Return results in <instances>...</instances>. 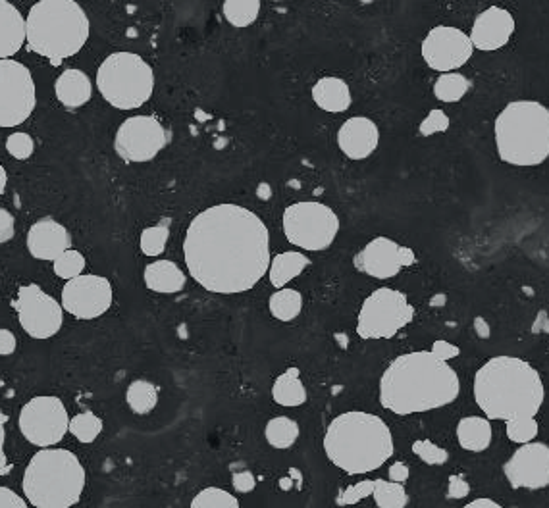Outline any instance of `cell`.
<instances>
[{"label":"cell","instance_id":"7","mask_svg":"<svg viewBox=\"0 0 549 508\" xmlns=\"http://www.w3.org/2000/svg\"><path fill=\"white\" fill-rule=\"evenodd\" d=\"M22 485L31 507H74L85 489V468L72 451L43 449L29 460Z\"/></svg>","mask_w":549,"mask_h":508},{"label":"cell","instance_id":"14","mask_svg":"<svg viewBox=\"0 0 549 508\" xmlns=\"http://www.w3.org/2000/svg\"><path fill=\"white\" fill-rule=\"evenodd\" d=\"M170 141L166 127L153 116L128 118L116 131L114 149L126 162H149Z\"/></svg>","mask_w":549,"mask_h":508},{"label":"cell","instance_id":"8","mask_svg":"<svg viewBox=\"0 0 549 508\" xmlns=\"http://www.w3.org/2000/svg\"><path fill=\"white\" fill-rule=\"evenodd\" d=\"M97 87L110 106L133 110L151 99L155 72L139 54L114 52L97 72Z\"/></svg>","mask_w":549,"mask_h":508},{"label":"cell","instance_id":"35","mask_svg":"<svg viewBox=\"0 0 549 508\" xmlns=\"http://www.w3.org/2000/svg\"><path fill=\"white\" fill-rule=\"evenodd\" d=\"M170 226H172V220L164 218L157 226L143 229V233L139 237V247L143 254L158 256V254L164 253L168 237H170Z\"/></svg>","mask_w":549,"mask_h":508},{"label":"cell","instance_id":"29","mask_svg":"<svg viewBox=\"0 0 549 508\" xmlns=\"http://www.w3.org/2000/svg\"><path fill=\"white\" fill-rule=\"evenodd\" d=\"M126 403L139 416L149 414L158 405V387L153 381L135 380L126 391Z\"/></svg>","mask_w":549,"mask_h":508},{"label":"cell","instance_id":"11","mask_svg":"<svg viewBox=\"0 0 549 508\" xmlns=\"http://www.w3.org/2000/svg\"><path fill=\"white\" fill-rule=\"evenodd\" d=\"M37 104L35 81L24 64L0 58V127L24 124Z\"/></svg>","mask_w":549,"mask_h":508},{"label":"cell","instance_id":"19","mask_svg":"<svg viewBox=\"0 0 549 508\" xmlns=\"http://www.w3.org/2000/svg\"><path fill=\"white\" fill-rule=\"evenodd\" d=\"M353 262L359 270L376 280H392L403 268L399 260V245L390 237L372 239Z\"/></svg>","mask_w":549,"mask_h":508},{"label":"cell","instance_id":"20","mask_svg":"<svg viewBox=\"0 0 549 508\" xmlns=\"http://www.w3.org/2000/svg\"><path fill=\"white\" fill-rule=\"evenodd\" d=\"M72 247L68 229L53 218L35 222L27 231V251L37 260L54 262L60 254Z\"/></svg>","mask_w":549,"mask_h":508},{"label":"cell","instance_id":"51","mask_svg":"<svg viewBox=\"0 0 549 508\" xmlns=\"http://www.w3.org/2000/svg\"><path fill=\"white\" fill-rule=\"evenodd\" d=\"M409 474H411V470H409V466L403 464V462H395V464L390 466V472H388L390 480L399 483L407 482V480H409Z\"/></svg>","mask_w":549,"mask_h":508},{"label":"cell","instance_id":"40","mask_svg":"<svg viewBox=\"0 0 549 508\" xmlns=\"http://www.w3.org/2000/svg\"><path fill=\"white\" fill-rule=\"evenodd\" d=\"M413 453L428 466H442L447 460H449V453L438 447L436 443L428 441V439H422V441H415L413 443Z\"/></svg>","mask_w":549,"mask_h":508},{"label":"cell","instance_id":"23","mask_svg":"<svg viewBox=\"0 0 549 508\" xmlns=\"http://www.w3.org/2000/svg\"><path fill=\"white\" fill-rule=\"evenodd\" d=\"M54 91H56V99L66 108H79L91 99L93 85L85 72L66 70L56 79Z\"/></svg>","mask_w":549,"mask_h":508},{"label":"cell","instance_id":"56","mask_svg":"<svg viewBox=\"0 0 549 508\" xmlns=\"http://www.w3.org/2000/svg\"><path fill=\"white\" fill-rule=\"evenodd\" d=\"M445 301V295H438L434 301H430V305L432 306H438V305H444Z\"/></svg>","mask_w":549,"mask_h":508},{"label":"cell","instance_id":"37","mask_svg":"<svg viewBox=\"0 0 549 508\" xmlns=\"http://www.w3.org/2000/svg\"><path fill=\"white\" fill-rule=\"evenodd\" d=\"M193 508H239V501L232 493L220 487H207L191 501Z\"/></svg>","mask_w":549,"mask_h":508},{"label":"cell","instance_id":"22","mask_svg":"<svg viewBox=\"0 0 549 508\" xmlns=\"http://www.w3.org/2000/svg\"><path fill=\"white\" fill-rule=\"evenodd\" d=\"M26 43V20L8 0H0V58H10Z\"/></svg>","mask_w":549,"mask_h":508},{"label":"cell","instance_id":"13","mask_svg":"<svg viewBox=\"0 0 549 508\" xmlns=\"http://www.w3.org/2000/svg\"><path fill=\"white\" fill-rule=\"evenodd\" d=\"M18 320L33 339H51L64 324V308L41 285H22L14 303Z\"/></svg>","mask_w":549,"mask_h":508},{"label":"cell","instance_id":"48","mask_svg":"<svg viewBox=\"0 0 549 508\" xmlns=\"http://www.w3.org/2000/svg\"><path fill=\"white\" fill-rule=\"evenodd\" d=\"M6 422H8V416L0 410V474L6 476L10 474V462H8V457L4 453V441H6Z\"/></svg>","mask_w":549,"mask_h":508},{"label":"cell","instance_id":"2","mask_svg":"<svg viewBox=\"0 0 549 508\" xmlns=\"http://www.w3.org/2000/svg\"><path fill=\"white\" fill-rule=\"evenodd\" d=\"M461 391L457 372L432 351L397 356L380 380V403L409 416L451 405Z\"/></svg>","mask_w":549,"mask_h":508},{"label":"cell","instance_id":"17","mask_svg":"<svg viewBox=\"0 0 549 508\" xmlns=\"http://www.w3.org/2000/svg\"><path fill=\"white\" fill-rule=\"evenodd\" d=\"M505 478L515 489H544L549 483V447L546 443H523L503 466Z\"/></svg>","mask_w":549,"mask_h":508},{"label":"cell","instance_id":"45","mask_svg":"<svg viewBox=\"0 0 549 508\" xmlns=\"http://www.w3.org/2000/svg\"><path fill=\"white\" fill-rule=\"evenodd\" d=\"M232 483H234V489L239 491V493H251L257 485V478L253 472L249 470H241V472H236L232 476Z\"/></svg>","mask_w":549,"mask_h":508},{"label":"cell","instance_id":"34","mask_svg":"<svg viewBox=\"0 0 549 508\" xmlns=\"http://www.w3.org/2000/svg\"><path fill=\"white\" fill-rule=\"evenodd\" d=\"M469 89H471V83L467 77L445 72L444 76L438 77L434 85V95L442 102H457L469 93Z\"/></svg>","mask_w":549,"mask_h":508},{"label":"cell","instance_id":"49","mask_svg":"<svg viewBox=\"0 0 549 508\" xmlns=\"http://www.w3.org/2000/svg\"><path fill=\"white\" fill-rule=\"evenodd\" d=\"M432 353L438 356V358H442V360H451V358H457V356L461 355V349L457 345H453V343H447V341L438 339L432 345Z\"/></svg>","mask_w":549,"mask_h":508},{"label":"cell","instance_id":"15","mask_svg":"<svg viewBox=\"0 0 549 508\" xmlns=\"http://www.w3.org/2000/svg\"><path fill=\"white\" fill-rule=\"evenodd\" d=\"M472 47L469 35H465L457 27H434L424 43H422V58L436 72H453L463 68L471 60Z\"/></svg>","mask_w":549,"mask_h":508},{"label":"cell","instance_id":"6","mask_svg":"<svg viewBox=\"0 0 549 508\" xmlns=\"http://www.w3.org/2000/svg\"><path fill=\"white\" fill-rule=\"evenodd\" d=\"M499 158L513 166H540L549 156V110L536 101L509 102L494 124Z\"/></svg>","mask_w":549,"mask_h":508},{"label":"cell","instance_id":"30","mask_svg":"<svg viewBox=\"0 0 549 508\" xmlns=\"http://www.w3.org/2000/svg\"><path fill=\"white\" fill-rule=\"evenodd\" d=\"M264 435L274 449H289L299 439V424L288 416H278L266 424Z\"/></svg>","mask_w":549,"mask_h":508},{"label":"cell","instance_id":"53","mask_svg":"<svg viewBox=\"0 0 549 508\" xmlns=\"http://www.w3.org/2000/svg\"><path fill=\"white\" fill-rule=\"evenodd\" d=\"M467 508H501V505L492 499H476V501H471Z\"/></svg>","mask_w":549,"mask_h":508},{"label":"cell","instance_id":"25","mask_svg":"<svg viewBox=\"0 0 549 508\" xmlns=\"http://www.w3.org/2000/svg\"><path fill=\"white\" fill-rule=\"evenodd\" d=\"M143 278H145V285L160 295H174V293H180L185 287V274L182 268L170 260L151 262L145 268Z\"/></svg>","mask_w":549,"mask_h":508},{"label":"cell","instance_id":"12","mask_svg":"<svg viewBox=\"0 0 549 508\" xmlns=\"http://www.w3.org/2000/svg\"><path fill=\"white\" fill-rule=\"evenodd\" d=\"M68 426V410L58 397H35L20 412V430L27 441L37 447H53L60 443L68 433Z\"/></svg>","mask_w":549,"mask_h":508},{"label":"cell","instance_id":"26","mask_svg":"<svg viewBox=\"0 0 549 508\" xmlns=\"http://www.w3.org/2000/svg\"><path fill=\"white\" fill-rule=\"evenodd\" d=\"M457 439L465 451L482 453L492 443V426L488 418L467 416L457 424Z\"/></svg>","mask_w":549,"mask_h":508},{"label":"cell","instance_id":"54","mask_svg":"<svg viewBox=\"0 0 549 508\" xmlns=\"http://www.w3.org/2000/svg\"><path fill=\"white\" fill-rule=\"evenodd\" d=\"M474 328H476L480 337H484V339L490 337V326L486 324L484 318H476V320H474Z\"/></svg>","mask_w":549,"mask_h":508},{"label":"cell","instance_id":"43","mask_svg":"<svg viewBox=\"0 0 549 508\" xmlns=\"http://www.w3.org/2000/svg\"><path fill=\"white\" fill-rule=\"evenodd\" d=\"M449 127V118L445 116L442 110H434L422 124H420V133L422 135H432L438 131H445Z\"/></svg>","mask_w":549,"mask_h":508},{"label":"cell","instance_id":"10","mask_svg":"<svg viewBox=\"0 0 549 508\" xmlns=\"http://www.w3.org/2000/svg\"><path fill=\"white\" fill-rule=\"evenodd\" d=\"M415 318V306L407 301V295L380 287L370 293L361 306L357 318V335L361 339H393L399 331L407 328Z\"/></svg>","mask_w":549,"mask_h":508},{"label":"cell","instance_id":"42","mask_svg":"<svg viewBox=\"0 0 549 508\" xmlns=\"http://www.w3.org/2000/svg\"><path fill=\"white\" fill-rule=\"evenodd\" d=\"M372 489H374V480H365V482L355 483V485H349L340 497H338V505L345 507V505H355L359 501H363L366 497L372 495Z\"/></svg>","mask_w":549,"mask_h":508},{"label":"cell","instance_id":"27","mask_svg":"<svg viewBox=\"0 0 549 508\" xmlns=\"http://www.w3.org/2000/svg\"><path fill=\"white\" fill-rule=\"evenodd\" d=\"M272 397L280 407H301L307 403V389L299 378L297 368H289L280 374L272 385Z\"/></svg>","mask_w":549,"mask_h":508},{"label":"cell","instance_id":"9","mask_svg":"<svg viewBox=\"0 0 549 508\" xmlns=\"http://www.w3.org/2000/svg\"><path fill=\"white\" fill-rule=\"evenodd\" d=\"M338 214L316 201L291 204L284 212V233L293 247L303 251H326L338 237Z\"/></svg>","mask_w":549,"mask_h":508},{"label":"cell","instance_id":"52","mask_svg":"<svg viewBox=\"0 0 549 508\" xmlns=\"http://www.w3.org/2000/svg\"><path fill=\"white\" fill-rule=\"evenodd\" d=\"M399 260H401V266L407 268V266H413L417 262V256L409 247H399Z\"/></svg>","mask_w":549,"mask_h":508},{"label":"cell","instance_id":"50","mask_svg":"<svg viewBox=\"0 0 549 508\" xmlns=\"http://www.w3.org/2000/svg\"><path fill=\"white\" fill-rule=\"evenodd\" d=\"M16 337L10 330H0V356L12 355L16 351Z\"/></svg>","mask_w":549,"mask_h":508},{"label":"cell","instance_id":"4","mask_svg":"<svg viewBox=\"0 0 549 508\" xmlns=\"http://www.w3.org/2000/svg\"><path fill=\"white\" fill-rule=\"evenodd\" d=\"M324 453L343 472L368 474L393 455V437L386 422L370 412H343L324 435Z\"/></svg>","mask_w":549,"mask_h":508},{"label":"cell","instance_id":"3","mask_svg":"<svg viewBox=\"0 0 549 508\" xmlns=\"http://www.w3.org/2000/svg\"><path fill=\"white\" fill-rule=\"evenodd\" d=\"M540 372L517 356H496L474 376V399L490 420L536 416L544 405Z\"/></svg>","mask_w":549,"mask_h":508},{"label":"cell","instance_id":"5","mask_svg":"<svg viewBox=\"0 0 549 508\" xmlns=\"http://www.w3.org/2000/svg\"><path fill=\"white\" fill-rule=\"evenodd\" d=\"M89 29V18L76 0H39L27 14V45L29 51L60 64L83 49Z\"/></svg>","mask_w":549,"mask_h":508},{"label":"cell","instance_id":"24","mask_svg":"<svg viewBox=\"0 0 549 508\" xmlns=\"http://www.w3.org/2000/svg\"><path fill=\"white\" fill-rule=\"evenodd\" d=\"M313 99L318 108H322L324 112H332V114L345 112L353 102L349 85L340 77L318 79L313 87Z\"/></svg>","mask_w":549,"mask_h":508},{"label":"cell","instance_id":"36","mask_svg":"<svg viewBox=\"0 0 549 508\" xmlns=\"http://www.w3.org/2000/svg\"><path fill=\"white\" fill-rule=\"evenodd\" d=\"M68 432L74 433V437L81 443H93L99 433L103 432V420L93 412H81L70 420Z\"/></svg>","mask_w":549,"mask_h":508},{"label":"cell","instance_id":"39","mask_svg":"<svg viewBox=\"0 0 549 508\" xmlns=\"http://www.w3.org/2000/svg\"><path fill=\"white\" fill-rule=\"evenodd\" d=\"M507 424V437L513 441V443H528L532 441L536 435H538V422L534 416H523V418H511V420H505Z\"/></svg>","mask_w":549,"mask_h":508},{"label":"cell","instance_id":"32","mask_svg":"<svg viewBox=\"0 0 549 508\" xmlns=\"http://www.w3.org/2000/svg\"><path fill=\"white\" fill-rule=\"evenodd\" d=\"M261 14V0H224V16L234 27H249Z\"/></svg>","mask_w":549,"mask_h":508},{"label":"cell","instance_id":"21","mask_svg":"<svg viewBox=\"0 0 549 508\" xmlns=\"http://www.w3.org/2000/svg\"><path fill=\"white\" fill-rule=\"evenodd\" d=\"M380 141L378 126L365 116L349 118L338 131L341 153L351 160H365L376 151Z\"/></svg>","mask_w":549,"mask_h":508},{"label":"cell","instance_id":"55","mask_svg":"<svg viewBox=\"0 0 549 508\" xmlns=\"http://www.w3.org/2000/svg\"><path fill=\"white\" fill-rule=\"evenodd\" d=\"M6 183H8V176H6V170L0 166V195L6 191Z\"/></svg>","mask_w":549,"mask_h":508},{"label":"cell","instance_id":"16","mask_svg":"<svg viewBox=\"0 0 549 508\" xmlns=\"http://www.w3.org/2000/svg\"><path fill=\"white\" fill-rule=\"evenodd\" d=\"M112 306V285L101 276H76L62 289V308L79 320L103 316Z\"/></svg>","mask_w":549,"mask_h":508},{"label":"cell","instance_id":"46","mask_svg":"<svg viewBox=\"0 0 549 508\" xmlns=\"http://www.w3.org/2000/svg\"><path fill=\"white\" fill-rule=\"evenodd\" d=\"M14 231H16L14 216L8 210L0 208V245L8 243L14 237Z\"/></svg>","mask_w":549,"mask_h":508},{"label":"cell","instance_id":"41","mask_svg":"<svg viewBox=\"0 0 549 508\" xmlns=\"http://www.w3.org/2000/svg\"><path fill=\"white\" fill-rule=\"evenodd\" d=\"M33 139L27 133H14L6 141V151L12 154L16 160H27L33 154Z\"/></svg>","mask_w":549,"mask_h":508},{"label":"cell","instance_id":"44","mask_svg":"<svg viewBox=\"0 0 549 508\" xmlns=\"http://www.w3.org/2000/svg\"><path fill=\"white\" fill-rule=\"evenodd\" d=\"M471 493V483L461 476H451L447 485V499H465Z\"/></svg>","mask_w":549,"mask_h":508},{"label":"cell","instance_id":"31","mask_svg":"<svg viewBox=\"0 0 549 508\" xmlns=\"http://www.w3.org/2000/svg\"><path fill=\"white\" fill-rule=\"evenodd\" d=\"M301 308H303V297L295 289L282 287L270 297V312L280 322L295 320L301 314Z\"/></svg>","mask_w":549,"mask_h":508},{"label":"cell","instance_id":"47","mask_svg":"<svg viewBox=\"0 0 549 508\" xmlns=\"http://www.w3.org/2000/svg\"><path fill=\"white\" fill-rule=\"evenodd\" d=\"M29 503L12 489L0 485V508H26Z\"/></svg>","mask_w":549,"mask_h":508},{"label":"cell","instance_id":"18","mask_svg":"<svg viewBox=\"0 0 549 508\" xmlns=\"http://www.w3.org/2000/svg\"><path fill=\"white\" fill-rule=\"evenodd\" d=\"M515 33V18L509 10L492 6L478 14L471 31V43L478 51H497L509 43Z\"/></svg>","mask_w":549,"mask_h":508},{"label":"cell","instance_id":"38","mask_svg":"<svg viewBox=\"0 0 549 508\" xmlns=\"http://www.w3.org/2000/svg\"><path fill=\"white\" fill-rule=\"evenodd\" d=\"M85 268V256L78 251H64L54 260V274L62 280H72L79 276Z\"/></svg>","mask_w":549,"mask_h":508},{"label":"cell","instance_id":"28","mask_svg":"<svg viewBox=\"0 0 549 508\" xmlns=\"http://www.w3.org/2000/svg\"><path fill=\"white\" fill-rule=\"evenodd\" d=\"M309 262L311 260L303 253L289 251V253L278 254L274 260H270V266H268L270 283L276 289L286 287L289 281L299 278L305 272V268L309 266Z\"/></svg>","mask_w":549,"mask_h":508},{"label":"cell","instance_id":"33","mask_svg":"<svg viewBox=\"0 0 549 508\" xmlns=\"http://www.w3.org/2000/svg\"><path fill=\"white\" fill-rule=\"evenodd\" d=\"M372 497L380 508H403L409 503V495L403 487V483L386 482V480H374Z\"/></svg>","mask_w":549,"mask_h":508},{"label":"cell","instance_id":"1","mask_svg":"<svg viewBox=\"0 0 549 508\" xmlns=\"http://www.w3.org/2000/svg\"><path fill=\"white\" fill-rule=\"evenodd\" d=\"M183 256L191 278L210 293H245L268 272L270 233L253 210L216 204L191 220Z\"/></svg>","mask_w":549,"mask_h":508}]
</instances>
